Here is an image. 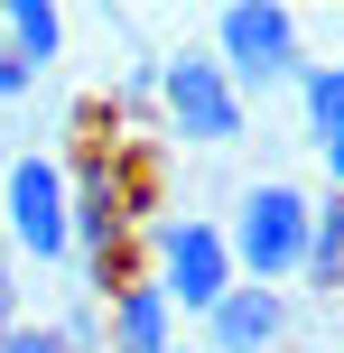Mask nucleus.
I'll return each mask as SVG.
<instances>
[{"instance_id":"f257e3e1","label":"nucleus","mask_w":344,"mask_h":353,"mask_svg":"<svg viewBox=\"0 0 344 353\" xmlns=\"http://www.w3.org/2000/svg\"><path fill=\"white\" fill-rule=\"evenodd\" d=\"M316 205L326 195L289 186V176H252L233 205V251H242V279H307V251H316Z\"/></svg>"},{"instance_id":"f03ea898","label":"nucleus","mask_w":344,"mask_h":353,"mask_svg":"<svg viewBox=\"0 0 344 353\" xmlns=\"http://www.w3.org/2000/svg\"><path fill=\"white\" fill-rule=\"evenodd\" d=\"M214 56L233 65L242 93H289L298 74L316 65L307 37H298V10H289V0H223V19H214Z\"/></svg>"},{"instance_id":"7ed1b4c3","label":"nucleus","mask_w":344,"mask_h":353,"mask_svg":"<svg viewBox=\"0 0 344 353\" xmlns=\"http://www.w3.org/2000/svg\"><path fill=\"white\" fill-rule=\"evenodd\" d=\"M149 279L177 298V316H214L223 298L242 288V251H233V223H205V214H168L159 223V270Z\"/></svg>"},{"instance_id":"20e7f679","label":"nucleus","mask_w":344,"mask_h":353,"mask_svg":"<svg viewBox=\"0 0 344 353\" xmlns=\"http://www.w3.org/2000/svg\"><path fill=\"white\" fill-rule=\"evenodd\" d=\"M159 103H168V121H177L196 149H233L242 130H252V93L233 84V65H223V56H168Z\"/></svg>"},{"instance_id":"39448f33","label":"nucleus","mask_w":344,"mask_h":353,"mask_svg":"<svg viewBox=\"0 0 344 353\" xmlns=\"http://www.w3.org/2000/svg\"><path fill=\"white\" fill-rule=\"evenodd\" d=\"M0 205H10V242L28 251V261H74V176L56 159H10L0 176Z\"/></svg>"},{"instance_id":"423d86ee","label":"nucleus","mask_w":344,"mask_h":353,"mask_svg":"<svg viewBox=\"0 0 344 353\" xmlns=\"http://www.w3.org/2000/svg\"><path fill=\"white\" fill-rule=\"evenodd\" d=\"M289 335V298H279V279H242L233 298L205 316V353H279Z\"/></svg>"},{"instance_id":"0eeeda50","label":"nucleus","mask_w":344,"mask_h":353,"mask_svg":"<svg viewBox=\"0 0 344 353\" xmlns=\"http://www.w3.org/2000/svg\"><path fill=\"white\" fill-rule=\"evenodd\" d=\"M112 353H177V298H168V288L159 279H121V288H112Z\"/></svg>"},{"instance_id":"6e6552de","label":"nucleus","mask_w":344,"mask_h":353,"mask_svg":"<svg viewBox=\"0 0 344 353\" xmlns=\"http://www.w3.org/2000/svg\"><path fill=\"white\" fill-rule=\"evenodd\" d=\"M0 37L19 56H37V65H56L65 56V10L56 0H0Z\"/></svg>"},{"instance_id":"1a4fd4ad","label":"nucleus","mask_w":344,"mask_h":353,"mask_svg":"<svg viewBox=\"0 0 344 353\" xmlns=\"http://www.w3.org/2000/svg\"><path fill=\"white\" fill-rule=\"evenodd\" d=\"M298 112H307V149L344 130V56H316V65L298 74Z\"/></svg>"},{"instance_id":"9d476101","label":"nucleus","mask_w":344,"mask_h":353,"mask_svg":"<svg viewBox=\"0 0 344 353\" xmlns=\"http://www.w3.org/2000/svg\"><path fill=\"white\" fill-rule=\"evenodd\" d=\"M307 288L316 298H335L344 288V186L316 205V251H307Z\"/></svg>"},{"instance_id":"9b49d317","label":"nucleus","mask_w":344,"mask_h":353,"mask_svg":"<svg viewBox=\"0 0 344 353\" xmlns=\"http://www.w3.org/2000/svg\"><path fill=\"white\" fill-rule=\"evenodd\" d=\"M37 74H47V65H37V56H19L10 37H0V103H28V93H37Z\"/></svg>"},{"instance_id":"f8f14e48","label":"nucleus","mask_w":344,"mask_h":353,"mask_svg":"<svg viewBox=\"0 0 344 353\" xmlns=\"http://www.w3.org/2000/svg\"><path fill=\"white\" fill-rule=\"evenodd\" d=\"M0 353H65V325H10Z\"/></svg>"},{"instance_id":"ddd939ff","label":"nucleus","mask_w":344,"mask_h":353,"mask_svg":"<svg viewBox=\"0 0 344 353\" xmlns=\"http://www.w3.org/2000/svg\"><path fill=\"white\" fill-rule=\"evenodd\" d=\"M316 168H326V186H344V130H335V140H316Z\"/></svg>"},{"instance_id":"4468645a","label":"nucleus","mask_w":344,"mask_h":353,"mask_svg":"<svg viewBox=\"0 0 344 353\" xmlns=\"http://www.w3.org/2000/svg\"><path fill=\"white\" fill-rule=\"evenodd\" d=\"M335 353H344V344H335Z\"/></svg>"}]
</instances>
